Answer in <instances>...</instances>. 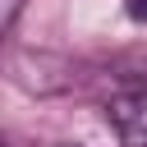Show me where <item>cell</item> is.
<instances>
[{
    "label": "cell",
    "mask_w": 147,
    "mask_h": 147,
    "mask_svg": "<svg viewBox=\"0 0 147 147\" xmlns=\"http://www.w3.org/2000/svg\"><path fill=\"white\" fill-rule=\"evenodd\" d=\"M106 119H110V129L119 133L124 147H147V87L115 96L106 106Z\"/></svg>",
    "instance_id": "6da1fadb"
},
{
    "label": "cell",
    "mask_w": 147,
    "mask_h": 147,
    "mask_svg": "<svg viewBox=\"0 0 147 147\" xmlns=\"http://www.w3.org/2000/svg\"><path fill=\"white\" fill-rule=\"evenodd\" d=\"M18 5H23V0H0V28H5V32H14V23H18Z\"/></svg>",
    "instance_id": "7a4b0ae2"
},
{
    "label": "cell",
    "mask_w": 147,
    "mask_h": 147,
    "mask_svg": "<svg viewBox=\"0 0 147 147\" xmlns=\"http://www.w3.org/2000/svg\"><path fill=\"white\" fill-rule=\"evenodd\" d=\"M129 14L133 18H147V0H129Z\"/></svg>",
    "instance_id": "3957f363"
}]
</instances>
